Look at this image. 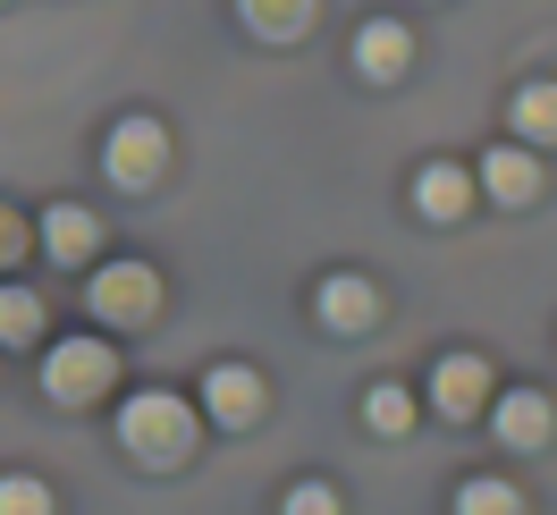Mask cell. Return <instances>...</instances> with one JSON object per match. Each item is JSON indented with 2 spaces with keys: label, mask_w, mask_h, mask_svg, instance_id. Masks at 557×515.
I'll return each instance as SVG.
<instances>
[{
  "label": "cell",
  "mask_w": 557,
  "mask_h": 515,
  "mask_svg": "<svg viewBox=\"0 0 557 515\" xmlns=\"http://www.w3.org/2000/svg\"><path fill=\"white\" fill-rule=\"evenodd\" d=\"M119 447H136L144 465H177V456L195 447V406H186V397H170V389L127 397V414H119Z\"/></svg>",
  "instance_id": "obj_1"
},
{
  "label": "cell",
  "mask_w": 557,
  "mask_h": 515,
  "mask_svg": "<svg viewBox=\"0 0 557 515\" xmlns=\"http://www.w3.org/2000/svg\"><path fill=\"white\" fill-rule=\"evenodd\" d=\"M110 372H119V364H110L102 339H60V346H51V364H42V389H51L60 406H94Z\"/></svg>",
  "instance_id": "obj_2"
},
{
  "label": "cell",
  "mask_w": 557,
  "mask_h": 515,
  "mask_svg": "<svg viewBox=\"0 0 557 515\" xmlns=\"http://www.w3.org/2000/svg\"><path fill=\"white\" fill-rule=\"evenodd\" d=\"M110 186H127V195H144V186H161V170H170V136H161V119H127L119 136H110Z\"/></svg>",
  "instance_id": "obj_3"
},
{
  "label": "cell",
  "mask_w": 557,
  "mask_h": 515,
  "mask_svg": "<svg viewBox=\"0 0 557 515\" xmlns=\"http://www.w3.org/2000/svg\"><path fill=\"white\" fill-rule=\"evenodd\" d=\"M94 312L136 330V321H152V312H161V279L144 271V262H110V271H94Z\"/></svg>",
  "instance_id": "obj_4"
},
{
  "label": "cell",
  "mask_w": 557,
  "mask_h": 515,
  "mask_svg": "<svg viewBox=\"0 0 557 515\" xmlns=\"http://www.w3.org/2000/svg\"><path fill=\"white\" fill-rule=\"evenodd\" d=\"M431 406L448 414V422L482 414L490 406V364H482V355H440V372H431Z\"/></svg>",
  "instance_id": "obj_5"
},
{
  "label": "cell",
  "mask_w": 557,
  "mask_h": 515,
  "mask_svg": "<svg viewBox=\"0 0 557 515\" xmlns=\"http://www.w3.org/2000/svg\"><path fill=\"white\" fill-rule=\"evenodd\" d=\"M203 406H211V422H228V431L262 422V372H245V364H220V372L203 380Z\"/></svg>",
  "instance_id": "obj_6"
},
{
  "label": "cell",
  "mask_w": 557,
  "mask_h": 515,
  "mask_svg": "<svg viewBox=\"0 0 557 515\" xmlns=\"http://www.w3.org/2000/svg\"><path fill=\"white\" fill-rule=\"evenodd\" d=\"M406 60H414V35H406L397 17H372V26L355 35V69L372 76V85H397V76H406Z\"/></svg>",
  "instance_id": "obj_7"
},
{
  "label": "cell",
  "mask_w": 557,
  "mask_h": 515,
  "mask_svg": "<svg viewBox=\"0 0 557 515\" xmlns=\"http://www.w3.org/2000/svg\"><path fill=\"white\" fill-rule=\"evenodd\" d=\"M490 422H498V447H541L557 414H549V397H541V389H507Z\"/></svg>",
  "instance_id": "obj_8"
},
{
  "label": "cell",
  "mask_w": 557,
  "mask_h": 515,
  "mask_svg": "<svg viewBox=\"0 0 557 515\" xmlns=\"http://www.w3.org/2000/svg\"><path fill=\"white\" fill-rule=\"evenodd\" d=\"M321 321H330V330H372V321H381V296H372V279H355V271L321 279Z\"/></svg>",
  "instance_id": "obj_9"
},
{
  "label": "cell",
  "mask_w": 557,
  "mask_h": 515,
  "mask_svg": "<svg viewBox=\"0 0 557 515\" xmlns=\"http://www.w3.org/2000/svg\"><path fill=\"white\" fill-rule=\"evenodd\" d=\"M94 245H102V229H94L85 204H51L42 211V254H51V262H85Z\"/></svg>",
  "instance_id": "obj_10"
},
{
  "label": "cell",
  "mask_w": 557,
  "mask_h": 515,
  "mask_svg": "<svg viewBox=\"0 0 557 515\" xmlns=\"http://www.w3.org/2000/svg\"><path fill=\"white\" fill-rule=\"evenodd\" d=\"M465 204H473V177L456 170V161H431V170L414 177V211L422 220H465Z\"/></svg>",
  "instance_id": "obj_11"
},
{
  "label": "cell",
  "mask_w": 557,
  "mask_h": 515,
  "mask_svg": "<svg viewBox=\"0 0 557 515\" xmlns=\"http://www.w3.org/2000/svg\"><path fill=\"white\" fill-rule=\"evenodd\" d=\"M482 186L498 195V204H532V195H541V161H532L523 144H498V152L482 161Z\"/></svg>",
  "instance_id": "obj_12"
},
{
  "label": "cell",
  "mask_w": 557,
  "mask_h": 515,
  "mask_svg": "<svg viewBox=\"0 0 557 515\" xmlns=\"http://www.w3.org/2000/svg\"><path fill=\"white\" fill-rule=\"evenodd\" d=\"M245 9V26L262 42H287V35H305V17H313V0H237Z\"/></svg>",
  "instance_id": "obj_13"
},
{
  "label": "cell",
  "mask_w": 557,
  "mask_h": 515,
  "mask_svg": "<svg viewBox=\"0 0 557 515\" xmlns=\"http://www.w3.org/2000/svg\"><path fill=\"white\" fill-rule=\"evenodd\" d=\"M516 136H532V144L557 136V85H523L516 94Z\"/></svg>",
  "instance_id": "obj_14"
},
{
  "label": "cell",
  "mask_w": 557,
  "mask_h": 515,
  "mask_svg": "<svg viewBox=\"0 0 557 515\" xmlns=\"http://www.w3.org/2000/svg\"><path fill=\"white\" fill-rule=\"evenodd\" d=\"M26 339H42V305L26 287H0V346H26Z\"/></svg>",
  "instance_id": "obj_15"
},
{
  "label": "cell",
  "mask_w": 557,
  "mask_h": 515,
  "mask_svg": "<svg viewBox=\"0 0 557 515\" xmlns=\"http://www.w3.org/2000/svg\"><path fill=\"white\" fill-rule=\"evenodd\" d=\"M363 422L388 431V440H406V431H414V397H406V389H372V397H363Z\"/></svg>",
  "instance_id": "obj_16"
},
{
  "label": "cell",
  "mask_w": 557,
  "mask_h": 515,
  "mask_svg": "<svg viewBox=\"0 0 557 515\" xmlns=\"http://www.w3.org/2000/svg\"><path fill=\"white\" fill-rule=\"evenodd\" d=\"M456 515H523V499L507 481H465V490H456Z\"/></svg>",
  "instance_id": "obj_17"
},
{
  "label": "cell",
  "mask_w": 557,
  "mask_h": 515,
  "mask_svg": "<svg viewBox=\"0 0 557 515\" xmlns=\"http://www.w3.org/2000/svg\"><path fill=\"white\" fill-rule=\"evenodd\" d=\"M0 515H51V490L35 474H9L0 481Z\"/></svg>",
  "instance_id": "obj_18"
},
{
  "label": "cell",
  "mask_w": 557,
  "mask_h": 515,
  "mask_svg": "<svg viewBox=\"0 0 557 515\" xmlns=\"http://www.w3.org/2000/svg\"><path fill=\"white\" fill-rule=\"evenodd\" d=\"M287 515H338V490L305 481V490H287Z\"/></svg>",
  "instance_id": "obj_19"
},
{
  "label": "cell",
  "mask_w": 557,
  "mask_h": 515,
  "mask_svg": "<svg viewBox=\"0 0 557 515\" xmlns=\"http://www.w3.org/2000/svg\"><path fill=\"white\" fill-rule=\"evenodd\" d=\"M17 254H26V220H17V211L0 204V271H9V262H17Z\"/></svg>",
  "instance_id": "obj_20"
}]
</instances>
